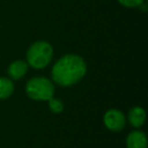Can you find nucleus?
I'll return each mask as SVG.
<instances>
[{"instance_id":"1","label":"nucleus","mask_w":148,"mask_h":148,"mask_svg":"<svg viewBox=\"0 0 148 148\" xmlns=\"http://www.w3.org/2000/svg\"><path fill=\"white\" fill-rule=\"evenodd\" d=\"M88 66L83 57L75 53L61 56L51 68V80L56 86L68 88L79 83L87 74Z\"/></svg>"},{"instance_id":"2","label":"nucleus","mask_w":148,"mask_h":148,"mask_svg":"<svg viewBox=\"0 0 148 148\" xmlns=\"http://www.w3.org/2000/svg\"><path fill=\"white\" fill-rule=\"evenodd\" d=\"M54 50L50 42L39 39L30 44L25 52V61L34 69H44L53 60Z\"/></svg>"},{"instance_id":"3","label":"nucleus","mask_w":148,"mask_h":148,"mask_svg":"<svg viewBox=\"0 0 148 148\" xmlns=\"http://www.w3.org/2000/svg\"><path fill=\"white\" fill-rule=\"evenodd\" d=\"M27 96L36 102H47L56 94V84L46 76H34L25 83Z\"/></svg>"},{"instance_id":"4","label":"nucleus","mask_w":148,"mask_h":148,"mask_svg":"<svg viewBox=\"0 0 148 148\" xmlns=\"http://www.w3.org/2000/svg\"><path fill=\"white\" fill-rule=\"evenodd\" d=\"M103 124L110 132H120L126 127V114L116 108H111L105 111L103 116Z\"/></svg>"},{"instance_id":"5","label":"nucleus","mask_w":148,"mask_h":148,"mask_svg":"<svg viewBox=\"0 0 148 148\" xmlns=\"http://www.w3.org/2000/svg\"><path fill=\"white\" fill-rule=\"evenodd\" d=\"M126 148H148V139L143 131L134 128L131 131L125 139Z\"/></svg>"},{"instance_id":"6","label":"nucleus","mask_w":148,"mask_h":148,"mask_svg":"<svg viewBox=\"0 0 148 148\" xmlns=\"http://www.w3.org/2000/svg\"><path fill=\"white\" fill-rule=\"evenodd\" d=\"M28 69H29V66L25 60H22V59L13 60L7 67V75L13 81H18V80H22L28 74Z\"/></svg>"},{"instance_id":"7","label":"nucleus","mask_w":148,"mask_h":148,"mask_svg":"<svg viewBox=\"0 0 148 148\" xmlns=\"http://www.w3.org/2000/svg\"><path fill=\"white\" fill-rule=\"evenodd\" d=\"M146 117H147L146 110L142 106L135 105V106H132L128 110V112L126 114V121L133 128H141L145 125Z\"/></svg>"},{"instance_id":"8","label":"nucleus","mask_w":148,"mask_h":148,"mask_svg":"<svg viewBox=\"0 0 148 148\" xmlns=\"http://www.w3.org/2000/svg\"><path fill=\"white\" fill-rule=\"evenodd\" d=\"M15 90V84L8 76H0V101L8 99Z\"/></svg>"},{"instance_id":"9","label":"nucleus","mask_w":148,"mask_h":148,"mask_svg":"<svg viewBox=\"0 0 148 148\" xmlns=\"http://www.w3.org/2000/svg\"><path fill=\"white\" fill-rule=\"evenodd\" d=\"M47 105H49V109L52 113L54 114H59L61 113L64 110H65V104L64 102L60 99V98H57V97H51L49 101H47Z\"/></svg>"},{"instance_id":"10","label":"nucleus","mask_w":148,"mask_h":148,"mask_svg":"<svg viewBox=\"0 0 148 148\" xmlns=\"http://www.w3.org/2000/svg\"><path fill=\"white\" fill-rule=\"evenodd\" d=\"M118 3L125 8H139L145 0H117Z\"/></svg>"}]
</instances>
